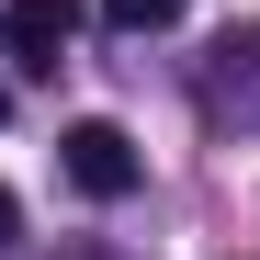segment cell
Masks as SVG:
<instances>
[{"instance_id":"3957f363","label":"cell","mask_w":260,"mask_h":260,"mask_svg":"<svg viewBox=\"0 0 260 260\" xmlns=\"http://www.w3.org/2000/svg\"><path fill=\"white\" fill-rule=\"evenodd\" d=\"M181 12H192V0H102V23H113V34H170Z\"/></svg>"},{"instance_id":"5b68a950","label":"cell","mask_w":260,"mask_h":260,"mask_svg":"<svg viewBox=\"0 0 260 260\" xmlns=\"http://www.w3.org/2000/svg\"><path fill=\"white\" fill-rule=\"evenodd\" d=\"M0 113H12V91H0Z\"/></svg>"},{"instance_id":"6da1fadb","label":"cell","mask_w":260,"mask_h":260,"mask_svg":"<svg viewBox=\"0 0 260 260\" xmlns=\"http://www.w3.org/2000/svg\"><path fill=\"white\" fill-rule=\"evenodd\" d=\"M57 170H68V181L91 192V204H124V192L147 181V158H136V136H124V124H102V113L57 136Z\"/></svg>"},{"instance_id":"7a4b0ae2","label":"cell","mask_w":260,"mask_h":260,"mask_svg":"<svg viewBox=\"0 0 260 260\" xmlns=\"http://www.w3.org/2000/svg\"><path fill=\"white\" fill-rule=\"evenodd\" d=\"M68 34H79V0H0V57L57 68V57H68Z\"/></svg>"},{"instance_id":"277c9868","label":"cell","mask_w":260,"mask_h":260,"mask_svg":"<svg viewBox=\"0 0 260 260\" xmlns=\"http://www.w3.org/2000/svg\"><path fill=\"white\" fill-rule=\"evenodd\" d=\"M12 238H23V204H12V192H0V249H12Z\"/></svg>"}]
</instances>
